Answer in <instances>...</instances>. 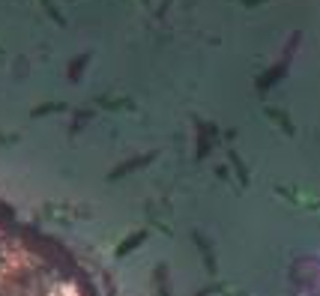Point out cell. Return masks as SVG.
Wrapping results in <instances>:
<instances>
[{
    "instance_id": "1",
    "label": "cell",
    "mask_w": 320,
    "mask_h": 296,
    "mask_svg": "<svg viewBox=\"0 0 320 296\" xmlns=\"http://www.w3.org/2000/svg\"><path fill=\"white\" fill-rule=\"evenodd\" d=\"M0 296H87L48 251L0 221Z\"/></svg>"
}]
</instances>
